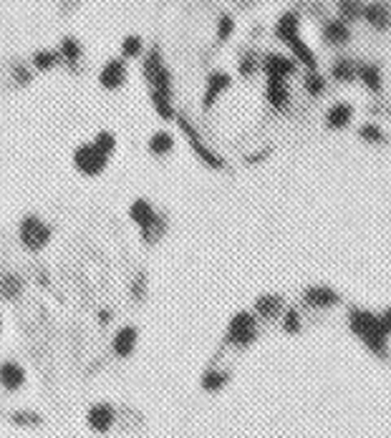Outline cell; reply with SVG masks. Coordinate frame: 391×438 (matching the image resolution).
<instances>
[{"label":"cell","instance_id":"cell-34","mask_svg":"<svg viewBox=\"0 0 391 438\" xmlns=\"http://www.w3.org/2000/svg\"><path fill=\"white\" fill-rule=\"evenodd\" d=\"M94 146H97L99 152L101 154H106V156H114V152H117V146H119V141H117V134L114 132H99L97 136H94Z\"/></svg>","mask_w":391,"mask_h":438},{"label":"cell","instance_id":"cell-13","mask_svg":"<svg viewBox=\"0 0 391 438\" xmlns=\"http://www.w3.org/2000/svg\"><path fill=\"white\" fill-rule=\"evenodd\" d=\"M321 41L328 48H343V45L351 43V25L343 23L341 18H328L321 25Z\"/></svg>","mask_w":391,"mask_h":438},{"label":"cell","instance_id":"cell-35","mask_svg":"<svg viewBox=\"0 0 391 438\" xmlns=\"http://www.w3.org/2000/svg\"><path fill=\"white\" fill-rule=\"evenodd\" d=\"M21 290H23V280L18 278V275H6V278H0V295L6 300H15Z\"/></svg>","mask_w":391,"mask_h":438},{"label":"cell","instance_id":"cell-21","mask_svg":"<svg viewBox=\"0 0 391 438\" xmlns=\"http://www.w3.org/2000/svg\"><path fill=\"white\" fill-rule=\"evenodd\" d=\"M230 378H232V373L225 371V368H207V371L202 373V378H199V386H202V390H207V393H220L222 388L230 383Z\"/></svg>","mask_w":391,"mask_h":438},{"label":"cell","instance_id":"cell-1","mask_svg":"<svg viewBox=\"0 0 391 438\" xmlns=\"http://www.w3.org/2000/svg\"><path fill=\"white\" fill-rule=\"evenodd\" d=\"M346 325L351 335L366 348V351L379 360H391V337L384 335L379 325L377 310H369L363 305H351L346 310Z\"/></svg>","mask_w":391,"mask_h":438},{"label":"cell","instance_id":"cell-36","mask_svg":"<svg viewBox=\"0 0 391 438\" xmlns=\"http://www.w3.org/2000/svg\"><path fill=\"white\" fill-rule=\"evenodd\" d=\"M232 33H235V18L230 13H222L217 18V43H228Z\"/></svg>","mask_w":391,"mask_h":438},{"label":"cell","instance_id":"cell-11","mask_svg":"<svg viewBox=\"0 0 391 438\" xmlns=\"http://www.w3.org/2000/svg\"><path fill=\"white\" fill-rule=\"evenodd\" d=\"M137 345H139V330H137V325H121L114 333V337H111V353L121 360L132 358Z\"/></svg>","mask_w":391,"mask_h":438},{"label":"cell","instance_id":"cell-20","mask_svg":"<svg viewBox=\"0 0 391 438\" xmlns=\"http://www.w3.org/2000/svg\"><path fill=\"white\" fill-rule=\"evenodd\" d=\"M356 79L361 81L363 88L371 91V94H381V91H384V73H381V68H379L377 63H371V61L359 63Z\"/></svg>","mask_w":391,"mask_h":438},{"label":"cell","instance_id":"cell-37","mask_svg":"<svg viewBox=\"0 0 391 438\" xmlns=\"http://www.w3.org/2000/svg\"><path fill=\"white\" fill-rule=\"evenodd\" d=\"M10 421L18 426H41L43 424V418L36 416V413H28V410H18V413H13Z\"/></svg>","mask_w":391,"mask_h":438},{"label":"cell","instance_id":"cell-7","mask_svg":"<svg viewBox=\"0 0 391 438\" xmlns=\"http://www.w3.org/2000/svg\"><path fill=\"white\" fill-rule=\"evenodd\" d=\"M260 71L265 73V79H285L290 81L298 73V63H295L293 56H283V53H265L263 56V63H260Z\"/></svg>","mask_w":391,"mask_h":438},{"label":"cell","instance_id":"cell-8","mask_svg":"<svg viewBox=\"0 0 391 438\" xmlns=\"http://www.w3.org/2000/svg\"><path fill=\"white\" fill-rule=\"evenodd\" d=\"M285 298L278 295V292H265V295H258L255 302H252V313L258 317L260 322H273V320H281V315L285 313Z\"/></svg>","mask_w":391,"mask_h":438},{"label":"cell","instance_id":"cell-16","mask_svg":"<svg viewBox=\"0 0 391 438\" xmlns=\"http://www.w3.org/2000/svg\"><path fill=\"white\" fill-rule=\"evenodd\" d=\"M265 101L275 111H288L293 94H290V83L285 79H265Z\"/></svg>","mask_w":391,"mask_h":438},{"label":"cell","instance_id":"cell-24","mask_svg":"<svg viewBox=\"0 0 391 438\" xmlns=\"http://www.w3.org/2000/svg\"><path fill=\"white\" fill-rule=\"evenodd\" d=\"M149 101H152V106H154V111H157V116L162 118V121H174V118H177V109H174V96L149 91Z\"/></svg>","mask_w":391,"mask_h":438},{"label":"cell","instance_id":"cell-30","mask_svg":"<svg viewBox=\"0 0 391 438\" xmlns=\"http://www.w3.org/2000/svg\"><path fill=\"white\" fill-rule=\"evenodd\" d=\"M30 63H33V68H36V71H51V68H56L61 63V56H59V51L41 48V51L33 53Z\"/></svg>","mask_w":391,"mask_h":438},{"label":"cell","instance_id":"cell-3","mask_svg":"<svg viewBox=\"0 0 391 438\" xmlns=\"http://www.w3.org/2000/svg\"><path fill=\"white\" fill-rule=\"evenodd\" d=\"M177 124L179 129H182V134H185L187 144H190V149L194 152V156H197L205 167L214 169V171H222L225 169V159H222L220 154L214 152V149H210V144H207L202 136H199V132L192 126V121L185 116V114H177Z\"/></svg>","mask_w":391,"mask_h":438},{"label":"cell","instance_id":"cell-10","mask_svg":"<svg viewBox=\"0 0 391 438\" xmlns=\"http://www.w3.org/2000/svg\"><path fill=\"white\" fill-rule=\"evenodd\" d=\"M232 86V76L228 71H212L205 81V91H202V109L210 111L214 103L220 101L222 94H228Z\"/></svg>","mask_w":391,"mask_h":438},{"label":"cell","instance_id":"cell-12","mask_svg":"<svg viewBox=\"0 0 391 438\" xmlns=\"http://www.w3.org/2000/svg\"><path fill=\"white\" fill-rule=\"evenodd\" d=\"M126 79H129V71H126L124 59H109L99 71V83L106 91H119L126 83Z\"/></svg>","mask_w":391,"mask_h":438},{"label":"cell","instance_id":"cell-25","mask_svg":"<svg viewBox=\"0 0 391 438\" xmlns=\"http://www.w3.org/2000/svg\"><path fill=\"white\" fill-rule=\"evenodd\" d=\"M59 56H61V61H63L68 68H76V66H79V61H81V56H83V48H81V43H79L76 38L66 36L63 41H61V45H59Z\"/></svg>","mask_w":391,"mask_h":438},{"label":"cell","instance_id":"cell-32","mask_svg":"<svg viewBox=\"0 0 391 438\" xmlns=\"http://www.w3.org/2000/svg\"><path fill=\"white\" fill-rule=\"evenodd\" d=\"M167 217H164V214H159V219H157L154 225L149 227V229H144V232H139L141 234V242H144V244H157V242L162 240L164 234H167Z\"/></svg>","mask_w":391,"mask_h":438},{"label":"cell","instance_id":"cell-31","mask_svg":"<svg viewBox=\"0 0 391 438\" xmlns=\"http://www.w3.org/2000/svg\"><path fill=\"white\" fill-rule=\"evenodd\" d=\"M359 139H363L366 144H384L386 141V134L384 129L374 121H366V124L359 126Z\"/></svg>","mask_w":391,"mask_h":438},{"label":"cell","instance_id":"cell-4","mask_svg":"<svg viewBox=\"0 0 391 438\" xmlns=\"http://www.w3.org/2000/svg\"><path fill=\"white\" fill-rule=\"evenodd\" d=\"M51 227H48V222H43V219L38 217V214H26V217L21 219V225H18V240H21V244L28 252H41V249H46V244L51 242Z\"/></svg>","mask_w":391,"mask_h":438},{"label":"cell","instance_id":"cell-19","mask_svg":"<svg viewBox=\"0 0 391 438\" xmlns=\"http://www.w3.org/2000/svg\"><path fill=\"white\" fill-rule=\"evenodd\" d=\"M129 219H132L134 225L139 227V232H144V229H149V227H152L157 219H159V212H157L154 205H152L149 199L139 197V199H134L132 205H129Z\"/></svg>","mask_w":391,"mask_h":438},{"label":"cell","instance_id":"cell-15","mask_svg":"<svg viewBox=\"0 0 391 438\" xmlns=\"http://www.w3.org/2000/svg\"><path fill=\"white\" fill-rule=\"evenodd\" d=\"M354 116H356V109L351 106L348 101H336L328 106L323 116V124L325 129H331V132H343L348 126L354 124Z\"/></svg>","mask_w":391,"mask_h":438},{"label":"cell","instance_id":"cell-6","mask_svg":"<svg viewBox=\"0 0 391 438\" xmlns=\"http://www.w3.org/2000/svg\"><path fill=\"white\" fill-rule=\"evenodd\" d=\"M341 305V295L336 287L325 285V282H316L301 290V307L308 310H333Z\"/></svg>","mask_w":391,"mask_h":438},{"label":"cell","instance_id":"cell-18","mask_svg":"<svg viewBox=\"0 0 391 438\" xmlns=\"http://www.w3.org/2000/svg\"><path fill=\"white\" fill-rule=\"evenodd\" d=\"M275 38L281 41L285 48L293 43L295 38H301V15L288 10V13H283L278 21H275V28H273Z\"/></svg>","mask_w":391,"mask_h":438},{"label":"cell","instance_id":"cell-38","mask_svg":"<svg viewBox=\"0 0 391 438\" xmlns=\"http://www.w3.org/2000/svg\"><path fill=\"white\" fill-rule=\"evenodd\" d=\"M377 317H379V325H381V330H384V335L391 337V305H386L384 310H379Z\"/></svg>","mask_w":391,"mask_h":438},{"label":"cell","instance_id":"cell-23","mask_svg":"<svg viewBox=\"0 0 391 438\" xmlns=\"http://www.w3.org/2000/svg\"><path fill=\"white\" fill-rule=\"evenodd\" d=\"M147 149H149L152 156L164 159V156H170V154L174 152V136H172L170 132H154L152 136H149Z\"/></svg>","mask_w":391,"mask_h":438},{"label":"cell","instance_id":"cell-17","mask_svg":"<svg viewBox=\"0 0 391 438\" xmlns=\"http://www.w3.org/2000/svg\"><path fill=\"white\" fill-rule=\"evenodd\" d=\"M26 368L21 363H15V360H3L0 363V388L8 390V393H18L23 386H26Z\"/></svg>","mask_w":391,"mask_h":438},{"label":"cell","instance_id":"cell-9","mask_svg":"<svg viewBox=\"0 0 391 438\" xmlns=\"http://www.w3.org/2000/svg\"><path fill=\"white\" fill-rule=\"evenodd\" d=\"M117 424V408L106 401H99L94 406H89L86 410V426H89L91 431L103 436V433H109Z\"/></svg>","mask_w":391,"mask_h":438},{"label":"cell","instance_id":"cell-27","mask_svg":"<svg viewBox=\"0 0 391 438\" xmlns=\"http://www.w3.org/2000/svg\"><path fill=\"white\" fill-rule=\"evenodd\" d=\"M336 10H339V15L336 18H341L343 23H356L361 21L363 15V0H336Z\"/></svg>","mask_w":391,"mask_h":438},{"label":"cell","instance_id":"cell-28","mask_svg":"<svg viewBox=\"0 0 391 438\" xmlns=\"http://www.w3.org/2000/svg\"><path fill=\"white\" fill-rule=\"evenodd\" d=\"M328 88V81L321 71H305L303 73V91L310 96V98H318V96L325 94Z\"/></svg>","mask_w":391,"mask_h":438},{"label":"cell","instance_id":"cell-26","mask_svg":"<svg viewBox=\"0 0 391 438\" xmlns=\"http://www.w3.org/2000/svg\"><path fill=\"white\" fill-rule=\"evenodd\" d=\"M281 330L285 335H301L303 333V313L298 305H288L281 315Z\"/></svg>","mask_w":391,"mask_h":438},{"label":"cell","instance_id":"cell-14","mask_svg":"<svg viewBox=\"0 0 391 438\" xmlns=\"http://www.w3.org/2000/svg\"><path fill=\"white\" fill-rule=\"evenodd\" d=\"M361 18L366 21V25L384 33V30L391 28V6L386 0H369V3H363Z\"/></svg>","mask_w":391,"mask_h":438},{"label":"cell","instance_id":"cell-22","mask_svg":"<svg viewBox=\"0 0 391 438\" xmlns=\"http://www.w3.org/2000/svg\"><path fill=\"white\" fill-rule=\"evenodd\" d=\"M356 71H359V63L348 56H336L331 63V79L339 81V83H354Z\"/></svg>","mask_w":391,"mask_h":438},{"label":"cell","instance_id":"cell-2","mask_svg":"<svg viewBox=\"0 0 391 438\" xmlns=\"http://www.w3.org/2000/svg\"><path fill=\"white\" fill-rule=\"evenodd\" d=\"M260 337V320L252 310H237L228 322L225 330V343L235 351H248Z\"/></svg>","mask_w":391,"mask_h":438},{"label":"cell","instance_id":"cell-5","mask_svg":"<svg viewBox=\"0 0 391 438\" xmlns=\"http://www.w3.org/2000/svg\"><path fill=\"white\" fill-rule=\"evenodd\" d=\"M71 164H74V169L81 176L94 179V176H101L103 171H106V167H109V156L99 152L97 146H94V141H86V144L76 146L74 149Z\"/></svg>","mask_w":391,"mask_h":438},{"label":"cell","instance_id":"cell-33","mask_svg":"<svg viewBox=\"0 0 391 438\" xmlns=\"http://www.w3.org/2000/svg\"><path fill=\"white\" fill-rule=\"evenodd\" d=\"M141 53H144V41L139 36H126L121 41V59L124 61L139 59Z\"/></svg>","mask_w":391,"mask_h":438},{"label":"cell","instance_id":"cell-29","mask_svg":"<svg viewBox=\"0 0 391 438\" xmlns=\"http://www.w3.org/2000/svg\"><path fill=\"white\" fill-rule=\"evenodd\" d=\"M260 63H263V56H260L258 51L248 48V51L240 53V61H237V71H240V76H243V79H252V76L260 71Z\"/></svg>","mask_w":391,"mask_h":438}]
</instances>
